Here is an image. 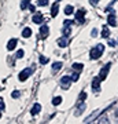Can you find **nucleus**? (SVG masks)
I'll use <instances>...</instances> for the list:
<instances>
[{
    "label": "nucleus",
    "mask_w": 118,
    "mask_h": 124,
    "mask_svg": "<svg viewBox=\"0 0 118 124\" xmlns=\"http://www.w3.org/2000/svg\"><path fill=\"white\" fill-rule=\"evenodd\" d=\"M61 102H62V97H56V98H54V99H52V105L58 106V105H59Z\"/></svg>",
    "instance_id": "22"
},
{
    "label": "nucleus",
    "mask_w": 118,
    "mask_h": 124,
    "mask_svg": "<svg viewBox=\"0 0 118 124\" xmlns=\"http://www.w3.org/2000/svg\"><path fill=\"white\" fill-rule=\"evenodd\" d=\"M0 117H1V113H0Z\"/></svg>",
    "instance_id": "36"
},
{
    "label": "nucleus",
    "mask_w": 118,
    "mask_h": 124,
    "mask_svg": "<svg viewBox=\"0 0 118 124\" xmlns=\"http://www.w3.org/2000/svg\"><path fill=\"white\" fill-rule=\"evenodd\" d=\"M71 81H73V80H71L70 76H63V77L61 79V85L63 87V88H69V85H70Z\"/></svg>",
    "instance_id": "5"
},
{
    "label": "nucleus",
    "mask_w": 118,
    "mask_h": 124,
    "mask_svg": "<svg viewBox=\"0 0 118 124\" xmlns=\"http://www.w3.org/2000/svg\"><path fill=\"white\" fill-rule=\"evenodd\" d=\"M58 11H59V6H58V3H55V4L52 6V8H51V15H52V17H56Z\"/></svg>",
    "instance_id": "16"
},
{
    "label": "nucleus",
    "mask_w": 118,
    "mask_h": 124,
    "mask_svg": "<svg viewBox=\"0 0 118 124\" xmlns=\"http://www.w3.org/2000/svg\"><path fill=\"white\" fill-rule=\"evenodd\" d=\"M109 46H110V47H115V46H117V41L113 40V39H110L109 40Z\"/></svg>",
    "instance_id": "26"
},
{
    "label": "nucleus",
    "mask_w": 118,
    "mask_h": 124,
    "mask_svg": "<svg viewBox=\"0 0 118 124\" xmlns=\"http://www.w3.org/2000/svg\"><path fill=\"white\" fill-rule=\"evenodd\" d=\"M100 81H102V80H100L99 76L92 80V90H93L95 93H99V91H100Z\"/></svg>",
    "instance_id": "4"
},
{
    "label": "nucleus",
    "mask_w": 118,
    "mask_h": 124,
    "mask_svg": "<svg viewBox=\"0 0 118 124\" xmlns=\"http://www.w3.org/2000/svg\"><path fill=\"white\" fill-rule=\"evenodd\" d=\"M109 36H110L109 28H107V26H103V29H102V37H104V39H109Z\"/></svg>",
    "instance_id": "18"
},
{
    "label": "nucleus",
    "mask_w": 118,
    "mask_h": 124,
    "mask_svg": "<svg viewBox=\"0 0 118 124\" xmlns=\"http://www.w3.org/2000/svg\"><path fill=\"white\" fill-rule=\"evenodd\" d=\"M29 7V0H22V3H21V8L22 10H25Z\"/></svg>",
    "instance_id": "23"
},
{
    "label": "nucleus",
    "mask_w": 118,
    "mask_h": 124,
    "mask_svg": "<svg viewBox=\"0 0 118 124\" xmlns=\"http://www.w3.org/2000/svg\"><path fill=\"white\" fill-rule=\"evenodd\" d=\"M40 110H41V105L40 103H35L33 108H32V115H37V113H40Z\"/></svg>",
    "instance_id": "13"
},
{
    "label": "nucleus",
    "mask_w": 118,
    "mask_h": 124,
    "mask_svg": "<svg viewBox=\"0 0 118 124\" xmlns=\"http://www.w3.org/2000/svg\"><path fill=\"white\" fill-rule=\"evenodd\" d=\"M62 66H63V63H62V62H55V63L52 65V72H54V73H56L58 70H61Z\"/></svg>",
    "instance_id": "15"
},
{
    "label": "nucleus",
    "mask_w": 118,
    "mask_h": 124,
    "mask_svg": "<svg viewBox=\"0 0 118 124\" xmlns=\"http://www.w3.org/2000/svg\"><path fill=\"white\" fill-rule=\"evenodd\" d=\"M103 51H104V46L99 44V46H96V47L91 48V51H89V57H91V59H97V58H100V55L103 54Z\"/></svg>",
    "instance_id": "1"
},
{
    "label": "nucleus",
    "mask_w": 118,
    "mask_h": 124,
    "mask_svg": "<svg viewBox=\"0 0 118 124\" xmlns=\"http://www.w3.org/2000/svg\"><path fill=\"white\" fill-rule=\"evenodd\" d=\"M19 95H21V93H19V91H14L11 97H13V98H19Z\"/></svg>",
    "instance_id": "28"
},
{
    "label": "nucleus",
    "mask_w": 118,
    "mask_h": 124,
    "mask_svg": "<svg viewBox=\"0 0 118 124\" xmlns=\"http://www.w3.org/2000/svg\"><path fill=\"white\" fill-rule=\"evenodd\" d=\"M17 39H11V40H8V43H7V50L8 51H13L15 47H17Z\"/></svg>",
    "instance_id": "9"
},
{
    "label": "nucleus",
    "mask_w": 118,
    "mask_h": 124,
    "mask_svg": "<svg viewBox=\"0 0 118 124\" xmlns=\"http://www.w3.org/2000/svg\"><path fill=\"white\" fill-rule=\"evenodd\" d=\"M43 21H44V17H43V14L41 13H36L35 15H33V22L35 23H43Z\"/></svg>",
    "instance_id": "7"
},
{
    "label": "nucleus",
    "mask_w": 118,
    "mask_h": 124,
    "mask_svg": "<svg viewBox=\"0 0 118 124\" xmlns=\"http://www.w3.org/2000/svg\"><path fill=\"white\" fill-rule=\"evenodd\" d=\"M73 13H74V8H73L71 6H66L65 7V14L66 15H71Z\"/></svg>",
    "instance_id": "19"
},
{
    "label": "nucleus",
    "mask_w": 118,
    "mask_h": 124,
    "mask_svg": "<svg viewBox=\"0 0 118 124\" xmlns=\"http://www.w3.org/2000/svg\"><path fill=\"white\" fill-rule=\"evenodd\" d=\"M78 77H80V72H74V73L71 75V80H73V81H77Z\"/></svg>",
    "instance_id": "25"
},
{
    "label": "nucleus",
    "mask_w": 118,
    "mask_h": 124,
    "mask_svg": "<svg viewBox=\"0 0 118 124\" xmlns=\"http://www.w3.org/2000/svg\"><path fill=\"white\" fill-rule=\"evenodd\" d=\"M73 25V21H65V26H70Z\"/></svg>",
    "instance_id": "35"
},
{
    "label": "nucleus",
    "mask_w": 118,
    "mask_h": 124,
    "mask_svg": "<svg viewBox=\"0 0 118 124\" xmlns=\"http://www.w3.org/2000/svg\"><path fill=\"white\" fill-rule=\"evenodd\" d=\"M0 109H1V110L4 109V101H3V99H0Z\"/></svg>",
    "instance_id": "34"
},
{
    "label": "nucleus",
    "mask_w": 118,
    "mask_h": 124,
    "mask_svg": "<svg viewBox=\"0 0 118 124\" xmlns=\"http://www.w3.org/2000/svg\"><path fill=\"white\" fill-rule=\"evenodd\" d=\"M99 115H100V112H99V110L93 112V115H92V116H89V117H87V119L84 120V121H85V123H91V121H93V120L96 119V117H97Z\"/></svg>",
    "instance_id": "10"
},
{
    "label": "nucleus",
    "mask_w": 118,
    "mask_h": 124,
    "mask_svg": "<svg viewBox=\"0 0 118 124\" xmlns=\"http://www.w3.org/2000/svg\"><path fill=\"white\" fill-rule=\"evenodd\" d=\"M97 123H104V124L109 123V119H107L106 113H102V116H99V117H97Z\"/></svg>",
    "instance_id": "14"
},
{
    "label": "nucleus",
    "mask_w": 118,
    "mask_h": 124,
    "mask_svg": "<svg viewBox=\"0 0 118 124\" xmlns=\"http://www.w3.org/2000/svg\"><path fill=\"white\" fill-rule=\"evenodd\" d=\"M48 58L47 57H44V55H41V57H40V63H41V65H45V63H48Z\"/></svg>",
    "instance_id": "24"
},
{
    "label": "nucleus",
    "mask_w": 118,
    "mask_h": 124,
    "mask_svg": "<svg viewBox=\"0 0 118 124\" xmlns=\"http://www.w3.org/2000/svg\"><path fill=\"white\" fill-rule=\"evenodd\" d=\"M91 35H92V37H96V36H97V29H92Z\"/></svg>",
    "instance_id": "31"
},
{
    "label": "nucleus",
    "mask_w": 118,
    "mask_h": 124,
    "mask_svg": "<svg viewBox=\"0 0 118 124\" xmlns=\"http://www.w3.org/2000/svg\"><path fill=\"white\" fill-rule=\"evenodd\" d=\"M117 116H118V112H117Z\"/></svg>",
    "instance_id": "37"
},
{
    "label": "nucleus",
    "mask_w": 118,
    "mask_h": 124,
    "mask_svg": "<svg viewBox=\"0 0 118 124\" xmlns=\"http://www.w3.org/2000/svg\"><path fill=\"white\" fill-rule=\"evenodd\" d=\"M84 15H85V11H84V10H78V11L76 13V19H77L80 23H84V22H85Z\"/></svg>",
    "instance_id": "6"
},
{
    "label": "nucleus",
    "mask_w": 118,
    "mask_h": 124,
    "mask_svg": "<svg viewBox=\"0 0 118 124\" xmlns=\"http://www.w3.org/2000/svg\"><path fill=\"white\" fill-rule=\"evenodd\" d=\"M107 21H109V23L111 26H117V19H115V15L114 14H110L109 18H107Z\"/></svg>",
    "instance_id": "12"
},
{
    "label": "nucleus",
    "mask_w": 118,
    "mask_h": 124,
    "mask_svg": "<svg viewBox=\"0 0 118 124\" xmlns=\"http://www.w3.org/2000/svg\"><path fill=\"white\" fill-rule=\"evenodd\" d=\"M47 1H48V0H40L39 4H40V6H45V4H47Z\"/></svg>",
    "instance_id": "33"
},
{
    "label": "nucleus",
    "mask_w": 118,
    "mask_h": 124,
    "mask_svg": "<svg viewBox=\"0 0 118 124\" xmlns=\"http://www.w3.org/2000/svg\"><path fill=\"white\" fill-rule=\"evenodd\" d=\"M63 33H65V36L70 35V29H69V26H66V28H65V31H63Z\"/></svg>",
    "instance_id": "30"
},
{
    "label": "nucleus",
    "mask_w": 118,
    "mask_h": 124,
    "mask_svg": "<svg viewBox=\"0 0 118 124\" xmlns=\"http://www.w3.org/2000/svg\"><path fill=\"white\" fill-rule=\"evenodd\" d=\"M48 32H49V29L47 25H43V26L40 28V35L43 36V37H47L48 36Z\"/></svg>",
    "instance_id": "11"
},
{
    "label": "nucleus",
    "mask_w": 118,
    "mask_h": 124,
    "mask_svg": "<svg viewBox=\"0 0 118 124\" xmlns=\"http://www.w3.org/2000/svg\"><path fill=\"white\" fill-rule=\"evenodd\" d=\"M22 36H23L25 39L30 37V36H32V29H30V28H25V29H23V32H22Z\"/></svg>",
    "instance_id": "17"
},
{
    "label": "nucleus",
    "mask_w": 118,
    "mask_h": 124,
    "mask_svg": "<svg viewBox=\"0 0 118 124\" xmlns=\"http://www.w3.org/2000/svg\"><path fill=\"white\" fill-rule=\"evenodd\" d=\"M85 98H87V93H81L80 94V101H84Z\"/></svg>",
    "instance_id": "29"
},
{
    "label": "nucleus",
    "mask_w": 118,
    "mask_h": 124,
    "mask_svg": "<svg viewBox=\"0 0 118 124\" xmlns=\"http://www.w3.org/2000/svg\"><path fill=\"white\" fill-rule=\"evenodd\" d=\"M89 3H91L92 6H96L97 3H99V0H89Z\"/></svg>",
    "instance_id": "32"
},
{
    "label": "nucleus",
    "mask_w": 118,
    "mask_h": 124,
    "mask_svg": "<svg viewBox=\"0 0 118 124\" xmlns=\"http://www.w3.org/2000/svg\"><path fill=\"white\" fill-rule=\"evenodd\" d=\"M56 43H58L59 47H62V48L67 47V36H63V37H61V39H58Z\"/></svg>",
    "instance_id": "8"
},
{
    "label": "nucleus",
    "mask_w": 118,
    "mask_h": 124,
    "mask_svg": "<svg viewBox=\"0 0 118 124\" xmlns=\"http://www.w3.org/2000/svg\"><path fill=\"white\" fill-rule=\"evenodd\" d=\"M110 66H111V63H110V62H107L104 66L100 69V73H99V77H100V80H104L106 77H107V75H109V70H110Z\"/></svg>",
    "instance_id": "3"
},
{
    "label": "nucleus",
    "mask_w": 118,
    "mask_h": 124,
    "mask_svg": "<svg viewBox=\"0 0 118 124\" xmlns=\"http://www.w3.org/2000/svg\"><path fill=\"white\" fill-rule=\"evenodd\" d=\"M84 109H85V103H84L83 101H80V108L77 109V112H76V115H77V116H78V115H81V112H83Z\"/></svg>",
    "instance_id": "20"
},
{
    "label": "nucleus",
    "mask_w": 118,
    "mask_h": 124,
    "mask_svg": "<svg viewBox=\"0 0 118 124\" xmlns=\"http://www.w3.org/2000/svg\"><path fill=\"white\" fill-rule=\"evenodd\" d=\"M32 69L30 68H26V69H23V70L18 75V79H19V81H25V80H28V77L32 75Z\"/></svg>",
    "instance_id": "2"
},
{
    "label": "nucleus",
    "mask_w": 118,
    "mask_h": 124,
    "mask_svg": "<svg viewBox=\"0 0 118 124\" xmlns=\"http://www.w3.org/2000/svg\"><path fill=\"white\" fill-rule=\"evenodd\" d=\"M83 68H84L83 63H74V65H73V69H74L76 72H81L83 70Z\"/></svg>",
    "instance_id": "21"
},
{
    "label": "nucleus",
    "mask_w": 118,
    "mask_h": 124,
    "mask_svg": "<svg viewBox=\"0 0 118 124\" xmlns=\"http://www.w3.org/2000/svg\"><path fill=\"white\" fill-rule=\"evenodd\" d=\"M23 54H25L23 53V50H18L17 51V58H22L23 57Z\"/></svg>",
    "instance_id": "27"
}]
</instances>
